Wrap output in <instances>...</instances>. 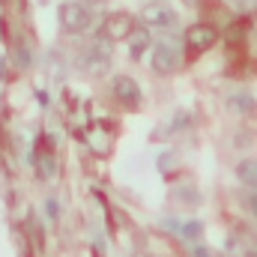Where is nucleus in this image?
Segmentation results:
<instances>
[{"label":"nucleus","mask_w":257,"mask_h":257,"mask_svg":"<svg viewBox=\"0 0 257 257\" xmlns=\"http://www.w3.org/2000/svg\"><path fill=\"white\" fill-rule=\"evenodd\" d=\"M227 108H230L233 114H239V117H248V114L257 111V102H254L251 93H233V96L227 99Z\"/></svg>","instance_id":"9"},{"label":"nucleus","mask_w":257,"mask_h":257,"mask_svg":"<svg viewBox=\"0 0 257 257\" xmlns=\"http://www.w3.org/2000/svg\"><path fill=\"white\" fill-rule=\"evenodd\" d=\"M150 66H153L156 75H174V72L183 66V57H180V51H177L174 42H159V45L153 48Z\"/></svg>","instance_id":"6"},{"label":"nucleus","mask_w":257,"mask_h":257,"mask_svg":"<svg viewBox=\"0 0 257 257\" xmlns=\"http://www.w3.org/2000/svg\"><path fill=\"white\" fill-rule=\"evenodd\" d=\"M230 6H233L236 12H254L257 0H230Z\"/></svg>","instance_id":"14"},{"label":"nucleus","mask_w":257,"mask_h":257,"mask_svg":"<svg viewBox=\"0 0 257 257\" xmlns=\"http://www.w3.org/2000/svg\"><path fill=\"white\" fill-rule=\"evenodd\" d=\"M54 174H57L54 159H51V156H42V159H39V177H42V180H54Z\"/></svg>","instance_id":"12"},{"label":"nucleus","mask_w":257,"mask_h":257,"mask_svg":"<svg viewBox=\"0 0 257 257\" xmlns=\"http://www.w3.org/2000/svg\"><path fill=\"white\" fill-rule=\"evenodd\" d=\"M150 42H153V36H150V30H147V27L135 30V33L128 36V60H141V57H144V51L150 48Z\"/></svg>","instance_id":"8"},{"label":"nucleus","mask_w":257,"mask_h":257,"mask_svg":"<svg viewBox=\"0 0 257 257\" xmlns=\"http://www.w3.org/2000/svg\"><path fill=\"white\" fill-rule=\"evenodd\" d=\"M111 93L117 96V102H123L128 108H138V105H141V87H138V81L128 78V75H117V78L111 81Z\"/></svg>","instance_id":"7"},{"label":"nucleus","mask_w":257,"mask_h":257,"mask_svg":"<svg viewBox=\"0 0 257 257\" xmlns=\"http://www.w3.org/2000/svg\"><path fill=\"white\" fill-rule=\"evenodd\" d=\"M135 30H138V18H135L132 12H123V9L108 12L105 21H102V36H105L108 42H123V39H128Z\"/></svg>","instance_id":"3"},{"label":"nucleus","mask_w":257,"mask_h":257,"mask_svg":"<svg viewBox=\"0 0 257 257\" xmlns=\"http://www.w3.org/2000/svg\"><path fill=\"white\" fill-rule=\"evenodd\" d=\"M183 42H186V54H189V57H197V54L209 51V48L218 42V30H215L212 24H206V21H197V24H192V27L186 30Z\"/></svg>","instance_id":"4"},{"label":"nucleus","mask_w":257,"mask_h":257,"mask_svg":"<svg viewBox=\"0 0 257 257\" xmlns=\"http://www.w3.org/2000/svg\"><path fill=\"white\" fill-rule=\"evenodd\" d=\"M239 239H242V254L245 257H257V239L251 236V233H239Z\"/></svg>","instance_id":"13"},{"label":"nucleus","mask_w":257,"mask_h":257,"mask_svg":"<svg viewBox=\"0 0 257 257\" xmlns=\"http://www.w3.org/2000/svg\"><path fill=\"white\" fill-rule=\"evenodd\" d=\"M177 233H180L183 239H200V236H203V224H200V221H186V224L177 227Z\"/></svg>","instance_id":"11"},{"label":"nucleus","mask_w":257,"mask_h":257,"mask_svg":"<svg viewBox=\"0 0 257 257\" xmlns=\"http://www.w3.org/2000/svg\"><path fill=\"white\" fill-rule=\"evenodd\" d=\"M141 21H144V27H174L177 9L165 0H150L147 6H141Z\"/></svg>","instance_id":"5"},{"label":"nucleus","mask_w":257,"mask_h":257,"mask_svg":"<svg viewBox=\"0 0 257 257\" xmlns=\"http://www.w3.org/2000/svg\"><path fill=\"white\" fill-rule=\"evenodd\" d=\"M57 21H60V30L69 36H78L90 27V6L87 3H78V0H63L60 9H57Z\"/></svg>","instance_id":"1"},{"label":"nucleus","mask_w":257,"mask_h":257,"mask_svg":"<svg viewBox=\"0 0 257 257\" xmlns=\"http://www.w3.org/2000/svg\"><path fill=\"white\" fill-rule=\"evenodd\" d=\"M114 42H108L102 33L84 48V57H81V66L87 69V72H93V75H105L108 72V66H111V57H114V48H111Z\"/></svg>","instance_id":"2"},{"label":"nucleus","mask_w":257,"mask_h":257,"mask_svg":"<svg viewBox=\"0 0 257 257\" xmlns=\"http://www.w3.org/2000/svg\"><path fill=\"white\" fill-rule=\"evenodd\" d=\"M0 78H3V63H0Z\"/></svg>","instance_id":"18"},{"label":"nucleus","mask_w":257,"mask_h":257,"mask_svg":"<svg viewBox=\"0 0 257 257\" xmlns=\"http://www.w3.org/2000/svg\"><path fill=\"white\" fill-rule=\"evenodd\" d=\"M221 257H236V251H233V242H230V245H227V248L221 251Z\"/></svg>","instance_id":"17"},{"label":"nucleus","mask_w":257,"mask_h":257,"mask_svg":"<svg viewBox=\"0 0 257 257\" xmlns=\"http://www.w3.org/2000/svg\"><path fill=\"white\" fill-rule=\"evenodd\" d=\"M236 180L248 189H257V159H242L236 165Z\"/></svg>","instance_id":"10"},{"label":"nucleus","mask_w":257,"mask_h":257,"mask_svg":"<svg viewBox=\"0 0 257 257\" xmlns=\"http://www.w3.org/2000/svg\"><path fill=\"white\" fill-rule=\"evenodd\" d=\"M192 257H212V254H209V248H206V245H200V242H197V245H192Z\"/></svg>","instance_id":"15"},{"label":"nucleus","mask_w":257,"mask_h":257,"mask_svg":"<svg viewBox=\"0 0 257 257\" xmlns=\"http://www.w3.org/2000/svg\"><path fill=\"white\" fill-rule=\"evenodd\" d=\"M248 206H251V215H254V221H257V192L248 197Z\"/></svg>","instance_id":"16"}]
</instances>
